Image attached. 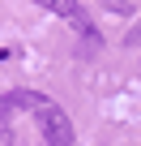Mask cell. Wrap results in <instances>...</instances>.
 <instances>
[{
  "label": "cell",
  "mask_w": 141,
  "mask_h": 146,
  "mask_svg": "<svg viewBox=\"0 0 141 146\" xmlns=\"http://www.w3.org/2000/svg\"><path fill=\"white\" fill-rule=\"evenodd\" d=\"M34 120H39L47 146H73V120H68V112H64L60 103H51L47 95H43V103L34 108Z\"/></svg>",
  "instance_id": "cell-1"
},
{
  "label": "cell",
  "mask_w": 141,
  "mask_h": 146,
  "mask_svg": "<svg viewBox=\"0 0 141 146\" xmlns=\"http://www.w3.org/2000/svg\"><path fill=\"white\" fill-rule=\"evenodd\" d=\"M39 9H47V13H56V17H64V22H73L86 39H98V30H94V22H90V13L77 5V0H34Z\"/></svg>",
  "instance_id": "cell-2"
},
{
  "label": "cell",
  "mask_w": 141,
  "mask_h": 146,
  "mask_svg": "<svg viewBox=\"0 0 141 146\" xmlns=\"http://www.w3.org/2000/svg\"><path fill=\"white\" fill-rule=\"evenodd\" d=\"M13 112H17V103H13V95H5L0 99V146H13Z\"/></svg>",
  "instance_id": "cell-3"
},
{
  "label": "cell",
  "mask_w": 141,
  "mask_h": 146,
  "mask_svg": "<svg viewBox=\"0 0 141 146\" xmlns=\"http://www.w3.org/2000/svg\"><path fill=\"white\" fill-rule=\"evenodd\" d=\"M5 56H9V52H0V60H5Z\"/></svg>",
  "instance_id": "cell-4"
}]
</instances>
